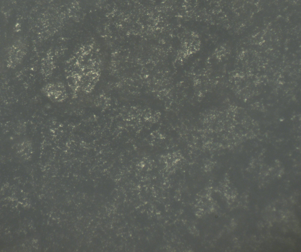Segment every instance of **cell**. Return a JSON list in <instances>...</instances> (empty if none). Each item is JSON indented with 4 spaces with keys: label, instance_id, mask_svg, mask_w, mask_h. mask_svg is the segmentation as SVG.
Listing matches in <instances>:
<instances>
[{
    "label": "cell",
    "instance_id": "cell-1",
    "mask_svg": "<svg viewBox=\"0 0 301 252\" xmlns=\"http://www.w3.org/2000/svg\"><path fill=\"white\" fill-rule=\"evenodd\" d=\"M41 91L46 96L54 102H61L65 96L64 87L60 83L47 84L42 88Z\"/></svg>",
    "mask_w": 301,
    "mask_h": 252
}]
</instances>
